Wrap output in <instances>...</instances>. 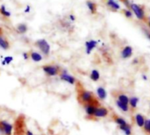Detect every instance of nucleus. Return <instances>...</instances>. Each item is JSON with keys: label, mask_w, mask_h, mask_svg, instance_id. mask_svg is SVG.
<instances>
[{"label": "nucleus", "mask_w": 150, "mask_h": 135, "mask_svg": "<svg viewBox=\"0 0 150 135\" xmlns=\"http://www.w3.org/2000/svg\"><path fill=\"white\" fill-rule=\"evenodd\" d=\"M17 30L19 33H25L27 31V26L25 24H19L17 26Z\"/></svg>", "instance_id": "25"}, {"label": "nucleus", "mask_w": 150, "mask_h": 135, "mask_svg": "<svg viewBox=\"0 0 150 135\" xmlns=\"http://www.w3.org/2000/svg\"><path fill=\"white\" fill-rule=\"evenodd\" d=\"M59 76H60V79L62 81H64L69 84H76V83H77L76 79L73 76L69 74L66 70H62Z\"/></svg>", "instance_id": "6"}, {"label": "nucleus", "mask_w": 150, "mask_h": 135, "mask_svg": "<svg viewBox=\"0 0 150 135\" xmlns=\"http://www.w3.org/2000/svg\"><path fill=\"white\" fill-rule=\"evenodd\" d=\"M130 7H131V9L133 10V11L134 12L135 16H136L139 19L143 20V19L145 18V12H144L143 9H142L140 5H138V4H131Z\"/></svg>", "instance_id": "8"}, {"label": "nucleus", "mask_w": 150, "mask_h": 135, "mask_svg": "<svg viewBox=\"0 0 150 135\" xmlns=\"http://www.w3.org/2000/svg\"><path fill=\"white\" fill-rule=\"evenodd\" d=\"M23 56H24V59H25V60H27L28 57H29V55H28L27 53H24V54H23Z\"/></svg>", "instance_id": "29"}, {"label": "nucleus", "mask_w": 150, "mask_h": 135, "mask_svg": "<svg viewBox=\"0 0 150 135\" xmlns=\"http://www.w3.org/2000/svg\"><path fill=\"white\" fill-rule=\"evenodd\" d=\"M77 100L83 106L89 104H100L93 92L86 90L80 83H76Z\"/></svg>", "instance_id": "1"}, {"label": "nucleus", "mask_w": 150, "mask_h": 135, "mask_svg": "<svg viewBox=\"0 0 150 135\" xmlns=\"http://www.w3.org/2000/svg\"><path fill=\"white\" fill-rule=\"evenodd\" d=\"M107 4H108L109 7L112 8V9L115 10V11L120 10V4H117L114 0H108V1H107Z\"/></svg>", "instance_id": "22"}, {"label": "nucleus", "mask_w": 150, "mask_h": 135, "mask_svg": "<svg viewBox=\"0 0 150 135\" xmlns=\"http://www.w3.org/2000/svg\"><path fill=\"white\" fill-rule=\"evenodd\" d=\"M109 115V110L105 106H98L94 113V119H100V118H105Z\"/></svg>", "instance_id": "9"}, {"label": "nucleus", "mask_w": 150, "mask_h": 135, "mask_svg": "<svg viewBox=\"0 0 150 135\" xmlns=\"http://www.w3.org/2000/svg\"><path fill=\"white\" fill-rule=\"evenodd\" d=\"M142 78H143V79H145V80H147V76H142Z\"/></svg>", "instance_id": "34"}, {"label": "nucleus", "mask_w": 150, "mask_h": 135, "mask_svg": "<svg viewBox=\"0 0 150 135\" xmlns=\"http://www.w3.org/2000/svg\"><path fill=\"white\" fill-rule=\"evenodd\" d=\"M100 105H101L100 104H89V105H84L83 107H84V111H85L87 117L91 119H94V113L97 108Z\"/></svg>", "instance_id": "7"}, {"label": "nucleus", "mask_w": 150, "mask_h": 135, "mask_svg": "<svg viewBox=\"0 0 150 135\" xmlns=\"http://www.w3.org/2000/svg\"><path fill=\"white\" fill-rule=\"evenodd\" d=\"M0 134L13 135V126L6 120H0Z\"/></svg>", "instance_id": "4"}, {"label": "nucleus", "mask_w": 150, "mask_h": 135, "mask_svg": "<svg viewBox=\"0 0 150 135\" xmlns=\"http://www.w3.org/2000/svg\"><path fill=\"white\" fill-rule=\"evenodd\" d=\"M42 70L47 76H58V75H60V73L62 71V69L58 66L53 65V64H47V65L42 66Z\"/></svg>", "instance_id": "3"}, {"label": "nucleus", "mask_w": 150, "mask_h": 135, "mask_svg": "<svg viewBox=\"0 0 150 135\" xmlns=\"http://www.w3.org/2000/svg\"><path fill=\"white\" fill-rule=\"evenodd\" d=\"M112 119H113V121L119 126V127H124V126L128 125V123H127L123 118H121V117H120V116H118V115H112Z\"/></svg>", "instance_id": "13"}, {"label": "nucleus", "mask_w": 150, "mask_h": 135, "mask_svg": "<svg viewBox=\"0 0 150 135\" xmlns=\"http://www.w3.org/2000/svg\"><path fill=\"white\" fill-rule=\"evenodd\" d=\"M35 45L37 46V47L45 54V55H47L50 52V46L48 44V42L44 40V39H40V40H38L36 42H35Z\"/></svg>", "instance_id": "5"}, {"label": "nucleus", "mask_w": 150, "mask_h": 135, "mask_svg": "<svg viewBox=\"0 0 150 135\" xmlns=\"http://www.w3.org/2000/svg\"><path fill=\"white\" fill-rule=\"evenodd\" d=\"M97 94H98V97L99 99L101 100H105L107 97V93H106V90H105V88L103 87H98L97 89Z\"/></svg>", "instance_id": "15"}, {"label": "nucleus", "mask_w": 150, "mask_h": 135, "mask_svg": "<svg viewBox=\"0 0 150 135\" xmlns=\"http://www.w3.org/2000/svg\"><path fill=\"white\" fill-rule=\"evenodd\" d=\"M142 129L145 133L150 134V119H145V123Z\"/></svg>", "instance_id": "24"}, {"label": "nucleus", "mask_w": 150, "mask_h": 135, "mask_svg": "<svg viewBox=\"0 0 150 135\" xmlns=\"http://www.w3.org/2000/svg\"><path fill=\"white\" fill-rule=\"evenodd\" d=\"M90 77L92 81L94 82H97L100 79V73L97 70V69H93L91 72V75H90Z\"/></svg>", "instance_id": "20"}, {"label": "nucleus", "mask_w": 150, "mask_h": 135, "mask_svg": "<svg viewBox=\"0 0 150 135\" xmlns=\"http://www.w3.org/2000/svg\"><path fill=\"white\" fill-rule=\"evenodd\" d=\"M0 13L3 14V15L5 16V17H10V16H11V13H10L8 11L5 10V6H4V5H2V6H1V8H0Z\"/></svg>", "instance_id": "27"}, {"label": "nucleus", "mask_w": 150, "mask_h": 135, "mask_svg": "<svg viewBox=\"0 0 150 135\" xmlns=\"http://www.w3.org/2000/svg\"><path fill=\"white\" fill-rule=\"evenodd\" d=\"M146 33H147V36H148V38L150 40V33L149 32H146Z\"/></svg>", "instance_id": "33"}, {"label": "nucleus", "mask_w": 150, "mask_h": 135, "mask_svg": "<svg viewBox=\"0 0 150 135\" xmlns=\"http://www.w3.org/2000/svg\"><path fill=\"white\" fill-rule=\"evenodd\" d=\"M114 97H116L117 100H119L120 102H121L123 104H126V105L129 104V98L122 92H117L116 96H114Z\"/></svg>", "instance_id": "11"}, {"label": "nucleus", "mask_w": 150, "mask_h": 135, "mask_svg": "<svg viewBox=\"0 0 150 135\" xmlns=\"http://www.w3.org/2000/svg\"><path fill=\"white\" fill-rule=\"evenodd\" d=\"M124 13L127 18H132V16H133L132 11L130 10H124Z\"/></svg>", "instance_id": "28"}, {"label": "nucleus", "mask_w": 150, "mask_h": 135, "mask_svg": "<svg viewBox=\"0 0 150 135\" xmlns=\"http://www.w3.org/2000/svg\"><path fill=\"white\" fill-rule=\"evenodd\" d=\"M149 27H150V21L149 22Z\"/></svg>", "instance_id": "35"}, {"label": "nucleus", "mask_w": 150, "mask_h": 135, "mask_svg": "<svg viewBox=\"0 0 150 135\" xmlns=\"http://www.w3.org/2000/svg\"><path fill=\"white\" fill-rule=\"evenodd\" d=\"M26 130L25 119L23 115H19L14 122L13 135H25Z\"/></svg>", "instance_id": "2"}, {"label": "nucleus", "mask_w": 150, "mask_h": 135, "mask_svg": "<svg viewBox=\"0 0 150 135\" xmlns=\"http://www.w3.org/2000/svg\"><path fill=\"white\" fill-rule=\"evenodd\" d=\"M149 19H150V18H149Z\"/></svg>", "instance_id": "36"}, {"label": "nucleus", "mask_w": 150, "mask_h": 135, "mask_svg": "<svg viewBox=\"0 0 150 135\" xmlns=\"http://www.w3.org/2000/svg\"><path fill=\"white\" fill-rule=\"evenodd\" d=\"M0 47L6 50L10 47V44L8 42L7 40H5L3 36H2V33H1V30H0Z\"/></svg>", "instance_id": "17"}, {"label": "nucleus", "mask_w": 150, "mask_h": 135, "mask_svg": "<svg viewBox=\"0 0 150 135\" xmlns=\"http://www.w3.org/2000/svg\"><path fill=\"white\" fill-rule=\"evenodd\" d=\"M97 44H98V41H96V40H89V41H86L85 42V47H86V53L89 54H91V52L96 47V46H97Z\"/></svg>", "instance_id": "12"}, {"label": "nucleus", "mask_w": 150, "mask_h": 135, "mask_svg": "<svg viewBox=\"0 0 150 135\" xmlns=\"http://www.w3.org/2000/svg\"><path fill=\"white\" fill-rule=\"evenodd\" d=\"M12 61H13V58H12L11 56H6V57H4V59L2 61V65H8V64H10Z\"/></svg>", "instance_id": "26"}, {"label": "nucleus", "mask_w": 150, "mask_h": 135, "mask_svg": "<svg viewBox=\"0 0 150 135\" xmlns=\"http://www.w3.org/2000/svg\"><path fill=\"white\" fill-rule=\"evenodd\" d=\"M25 135H34V134H33L29 129H27V130H26V132H25Z\"/></svg>", "instance_id": "30"}, {"label": "nucleus", "mask_w": 150, "mask_h": 135, "mask_svg": "<svg viewBox=\"0 0 150 135\" xmlns=\"http://www.w3.org/2000/svg\"><path fill=\"white\" fill-rule=\"evenodd\" d=\"M69 18H70L72 21H74V20H75V17H74L73 15H70V16H69Z\"/></svg>", "instance_id": "32"}, {"label": "nucleus", "mask_w": 150, "mask_h": 135, "mask_svg": "<svg viewBox=\"0 0 150 135\" xmlns=\"http://www.w3.org/2000/svg\"><path fill=\"white\" fill-rule=\"evenodd\" d=\"M134 119H135V123L137 124V126L141 128L143 127L144 126V123H145V118L143 115L140 114V113H137L135 116H134Z\"/></svg>", "instance_id": "14"}, {"label": "nucleus", "mask_w": 150, "mask_h": 135, "mask_svg": "<svg viewBox=\"0 0 150 135\" xmlns=\"http://www.w3.org/2000/svg\"><path fill=\"white\" fill-rule=\"evenodd\" d=\"M30 57L35 62H39L42 60V55L40 54H39L38 52H32L30 54Z\"/></svg>", "instance_id": "19"}, {"label": "nucleus", "mask_w": 150, "mask_h": 135, "mask_svg": "<svg viewBox=\"0 0 150 135\" xmlns=\"http://www.w3.org/2000/svg\"><path fill=\"white\" fill-rule=\"evenodd\" d=\"M132 54H133V48L131 46H126L121 52V57L123 59H127L131 57Z\"/></svg>", "instance_id": "10"}, {"label": "nucleus", "mask_w": 150, "mask_h": 135, "mask_svg": "<svg viewBox=\"0 0 150 135\" xmlns=\"http://www.w3.org/2000/svg\"><path fill=\"white\" fill-rule=\"evenodd\" d=\"M138 102H139V98H136V97H132L129 98V104L128 105H130V109L132 111H134L137 107V105H138Z\"/></svg>", "instance_id": "16"}, {"label": "nucleus", "mask_w": 150, "mask_h": 135, "mask_svg": "<svg viewBox=\"0 0 150 135\" xmlns=\"http://www.w3.org/2000/svg\"><path fill=\"white\" fill-rule=\"evenodd\" d=\"M87 6H88V8H89V10L91 11V13L94 14V13L96 12V11H97V5H96L95 3H93V2H91V1H88V2H87Z\"/></svg>", "instance_id": "23"}, {"label": "nucleus", "mask_w": 150, "mask_h": 135, "mask_svg": "<svg viewBox=\"0 0 150 135\" xmlns=\"http://www.w3.org/2000/svg\"><path fill=\"white\" fill-rule=\"evenodd\" d=\"M30 11V6H26V9L25 10V12H29Z\"/></svg>", "instance_id": "31"}, {"label": "nucleus", "mask_w": 150, "mask_h": 135, "mask_svg": "<svg viewBox=\"0 0 150 135\" xmlns=\"http://www.w3.org/2000/svg\"><path fill=\"white\" fill-rule=\"evenodd\" d=\"M115 104H116V105L122 111V112H127L129 110H130V108H129V105H126V104H123V103H121V102H120L119 100H115Z\"/></svg>", "instance_id": "18"}, {"label": "nucleus", "mask_w": 150, "mask_h": 135, "mask_svg": "<svg viewBox=\"0 0 150 135\" xmlns=\"http://www.w3.org/2000/svg\"><path fill=\"white\" fill-rule=\"evenodd\" d=\"M120 129L126 135H132V128L129 124L124 127H120Z\"/></svg>", "instance_id": "21"}]
</instances>
